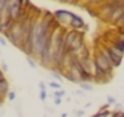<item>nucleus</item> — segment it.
<instances>
[{"label":"nucleus","instance_id":"18","mask_svg":"<svg viewBox=\"0 0 124 117\" xmlns=\"http://www.w3.org/2000/svg\"><path fill=\"white\" fill-rule=\"evenodd\" d=\"M40 100H42V101L46 100V91H40Z\"/></svg>","mask_w":124,"mask_h":117},{"label":"nucleus","instance_id":"7","mask_svg":"<svg viewBox=\"0 0 124 117\" xmlns=\"http://www.w3.org/2000/svg\"><path fill=\"white\" fill-rule=\"evenodd\" d=\"M85 46V42H84V36H82V33H79L78 36H77V39L74 41V43L71 45V49H69V52L71 54H75L77 51H79L81 48H84Z\"/></svg>","mask_w":124,"mask_h":117},{"label":"nucleus","instance_id":"8","mask_svg":"<svg viewBox=\"0 0 124 117\" xmlns=\"http://www.w3.org/2000/svg\"><path fill=\"white\" fill-rule=\"evenodd\" d=\"M9 94V83L7 80H0V98H4Z\"/></svg>","mask_w":124,"mask_h":117},{"label":"nucleus","instance_id":"4","mask_svg":"<svg viewBox=\"0 0 124 117\" xmlns=\"http://www.w3.org/2000/svg\"><path fill=\"white\" fill-rule=\"evenodd\" d=\"M54 17H55L56 22H59L62 25H69L72 17H74V13H71L68 10H56L54 13Z\"/></svg>","mask_w":124,"mask_h":117},{"label":"nucleus","instance_id":"9","mask_svg":"<svg viewBox=\"0 0 124 117\" xmlns=\"http://www.w3.org/2000/svg\"><path fill=\"white\" fill-rule=\"evenodd\" d=\"M107 48H108V49H110V51H111V52H113V54H114L116 57H118V58H121V59H123V55H124V52L121 51V49H118V48H117V46H114L113 43H110V45H107Z\"/></svg>","mask_w":124,"mask_h":117},{"label":"nucleus","instance_id":"11","mask_svg":"<svg viewBox=\"0 0 124 117\" xmlns=\"http://www.w3.org/2000/svg\"><path fill=\"white\" fill-rule=\"evenodd\" d=\"M49 87L54 88L55 91H59V90H61V84H59V83H55V81H51V83H49Z\"/></svg>","mask_w":124,"mask_h":117},{"label":"nucleus","instance_id":"5","mask_svg":"<svg viewBox=\"0 0 124 117\" xmlns=\"http://www.w3.org/2000/svg\"><path fill=\"white\" fill-rule=\"evenodd\" d=\"M69 28H71L72 30L79 32L81 29H85L87 25H85V22H84V19H82L81 16L74 15V17H72V20H71V23H69Z\"/></svg>","mask_w":124,"mask_h":117},{"label":"nucleus","instance_id":"21","mask_svg":"<svg viewBox=\"0 0 124 117\" xmlns=\"http://www.w3.org/2000/svg\"><path fill=\"white\" fill-rule=\"evenodd\" d=\"M54 101H55V104H56V106H59V104H61V98H59V97H55V100H54Z\"/></svg>","mask_w":124,"mask_h":117},{"label":"nucleus","instance_id":"15","mask_svg":"<svg viewBox=\"0 0 124 117\" xmlns=\"http://www.w3.org/2000/svg\"><path fill=\"white\" fill-rule=\"evenodd\" d=\"M62 95H65V91H63V90H59V91H55V97H59V98H61Z\"/></svg>","mask_w":124,"mask_h":117},{"label":"nucleus","instance_id":"12","mask_svg":"<svg viewBox=\"0 0 124 117\" xmlns=\"http://www.w3.org/2000/svg\"><path fill=\"white\" fill-rule=\"evenodd\" d=\"M7 7V0H0V15L3 13V10Z\"/></svg>","mask_w":124,"mask_h":117},{"label":"nucleus","instance_id":"23","mask_svg":"<svg viewBox=\"0 0 124 117\" xmlns=\"http://www.w3.org/2000/svg\"><path fill=\"white\" fill-rule=\"evenodd\" d=\"M0 80H4V74H3V69L0 68Z\"/></svg>","mask_w":124,"mask_h":117},{"label":"nucleus","instance_id":"22","mask_svg":"<svg viewBox=\"0 0 124 117\" xmlns=\"http://www.w3.org/2000/svg\"><path fill=\"white\" fill-rule=\"evenodd\" d=\"M54 77H55V78H56L58 81H61V80H62V78H61V75H59L58 72H54Z\"/></svg>","mask_w":124,"mask_h":117},{"label":"nucleus","instance_id":"3","mask_svg":"<svg viewBox=\"0 0 124 117\" xmlns=\"http://www.w3.org/2000/svg\"><path fill=\"white\" fill-rule=\"evenodd\" d=\"M100 52H101V54L107 58V61L113 65V68H114V67H118V65L121 64V58L116 57V55H114V54H113L108 48H107V45H102V46L100 48Z\"/></svg>","mask_w":124,"mask_h":117},{"label":"nucleus","instance_id":"6","mask_svg":"<svg viewBox=\"0 0 124 117\" xmlns=\"http://www.w3.org/2000/svg\"><path fill=\"white\" fill-rule=\"evenodd\" d=\"M79 64L82 65L84 71H85L90 77H93V78H94V74H95V62H94V59L90 57V58H87L85 61L79 62Z\"/></svg>","mask_w":124,"mask_h":117},{"label":"nucleus","instance_id":"17","mask_svg":"<svg viewBox=\"0 0 124 117\" xmlns=\"http://www.w3.org/2000/svg\"><path fill=\"white\" fill-rule=\"evenodd\" d=\"M28 62H29V65H31L32 68H36V62H35V61H33V59L28 58Z\"/></svg>","mask_w":124,"mask_h":117},{"label":"nucleus","instance_id":"10","mask_svg":"<svg viewBox=\"0 0 124 117\" xmlns=\"http://www.w3.org/2000/svg\"><path fill=\"white\" fill-rule=\"evenodd\" d=\"M79 87L82 88L84 91H93V90H94L93 85H91L90 83H79Z\"/></svg>","mask_w":124,"mask_h":117},{"label":"nucleus","instance_id":"1","mask_svg":"<svg viewBox=\"0 0 124 117\" xmlns=\"http://www.w3.org/2000/svg\"><path fill=\"white\" fill-rule=\"evenodd\" d=\"M4 35L13 45L20 48L23 45V42H25V32H23V28H22V22H13L10 29Z\"/></svg>","mask_w":124,"mask_h":117},{"label":"nucleus","instance_id":"19","mask_svg":"<svg viewBox=\"0 0 124 117\" xmlns=\"http://www.w3.org/2000/svg\"><path fill=\"white\" fill-rule=\"evenodd\" d=\"M39 88H40V91H45V83H43V81H40V83H39Z\"/></svg>","mask_w":124,"mask_h":117},{"label":"nucleus","instance_id":"25","mask_svg":"<svg viewBox=\"0 0 124 117\" xmlns=\"http://www.w3.org/2000/svg\"><path fill=\"white\" fill-rule=\"evenodd\" d=\"M0 29H1V20H0Z\"/></svg>","mask_w":124,"mask_h":117},{"label":"nucleus","instance_id":"16","mask_svg":"<svg viewBox=\"0 0 124 117\" xmlns=\"http://www.w3.org/2000/svg\"><path fill=\"white\" fill-rule=\"evenodd\" d=\"M107 101H108V104H116V98H114V97H111V95H108V97H107Z\"/></svg>","mask_w":124,"mask_h":117},{"label":"nucleus","instance_id":"20","mask_svg":"<svg viewBox=\"0 0 124 117\" xmlns=\"http://www.w3.org/2000/svg\"><path fill=\"white\" fill-rule=\"evenodd\" d=\"M0 45H3V46H6V45H7V42H6V39H4V38H0Z\"/></svg>","mask_w":124,"mask_h":117},{"label":"nucleus","instance_id":"24","mask_svg":"<svg viewBox=\"0 0 124 117\" xmlns=\"http://www.w3.org/2000/svg\"><path fill=\"white\" fill-rule=\"evenodd\" d=\"M82 114H84V110H81V111H78V113H77V117H81Z\"/></svg>","mask_w":124,"mask_h":117},{"label":"nucleus","instance_id":"14","mask_svg":"<svg viewBox=\"0 0 124 117\" xmlns=\"http://www.w3.org/2000/svg\"><path fill=\"white\" fill-rule=\"evenodd\" d=\"M117 25H118V26H121V28H123V30H124V15L121 16V17H120V19H118Z\"/></svg>","mask_w":124,"mask_h":117},{"label":"nucleus","instance_id":"13","mask_svg":"<svg viewBox=\"0 0 124 117\" xmlns=\"http://www.w3.org/2000/svg\"><path fill=\"white\" fill-rule=\"evenodd\" d=\"M7 98H9L10 101H13V100L16 98V94H15V91H9V94H7Z\"/></svg>","mask_w":124,"mask_h":117},{"label":"nucleus","instance_id":"2","mask_svg":"<svg viewBox=\"0 0 124 117\" xmlns=\"http://www.w3.org/2000/svg\"><path fill=\"white\" fill-rule=\"evenodd\" d=\"M94 62H95V67L97 68H100V69H102V71H105L107 74H110L111 75V71H113V65L107 61V58L100 52V49L98 51H95V54H94Z\"/></svg>","mask_w":124,"mask_h":117}]
</instances>
